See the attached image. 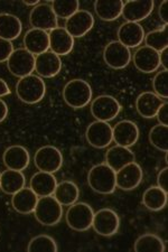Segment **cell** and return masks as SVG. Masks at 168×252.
<instances>
[{"mask_svg": "<svg viewBox=\"0 0 168 252\" xmlns=\"http://www.w3.org/2000/svg\"><path fill=\"white\" fill-rule=\"evenodd\" d=\"M89 186L94 192L108 195L112 194L117 189L116 172L105 164L93 166L88 174Z\"/></svg>", "mask_w": 168, "mask_h": 252, "instance_id": "cell-1", "label": "cell"}, {"mask_svg": "<svg viewBox=\"0 0 168 252\" xmlns=\"http://www.w3.org/2000/svg\"><path fill=\"white\" fill-rule=\"evenodd\" d=\"M16 94L24 103H38L46 94V85L40 76L31 74L18 81L16 84Z\"/></svg>", "mask_w": 168, "mask_h": 252, "instance_id": "cell-2", "label": "cell"}, {"mask_svg": "<svg viewBox=\"0 0 168 252\" xmlns=\"http://www.w3.org/2000/svg\"><path fill=\"white\" fill-rule=\"evenodd\" d=\"M92 88L87 81L81 79L71 80L63 89V99L72 109H82L91 102Z\"/></svg>", "mask_w": 168, "mask_h": 252, "instance_id": "cell-3", "label": "cell"}, {"mask_svg": "<svg viewBox=\"0 0 168 252\" xmlns=\"http://www.w3.org/2000/svg\"><path fill=\"white\" fill-rule=\"evenodd\" d=\"M35 218L40 224L45 226H54L63 217V206L51 196L39 197L34 211Z\"/></svg>", "mask_w": 168, "mask_h": 252, "instance_id": "cell-4", "label": "cell"}, {"mask_svg": "<svg viewBox=\"0 0 168 252\" xmlns=\"http://www.w3.org/2000/svg\"><path fill=\"white\" fill-rule=\"evenodd\" d=\"M94 212L87 203L80 202L69 205L65 219L67 225L77 232H84L92 227Z\"/></svg>", "mask_w": 168, "mask_h": 252, "instance_id": "cell-5", "label": "cell"}, {"mask_svg": "<svg viewBox=\"0 0 168 252\" xmlns=\"http://www.w3.org/2000/svg\"><path fill=\"white\" fill-rule=\"evenodd\" d=\"M34 164L39 172L55 174L63 165V155L54 146H44L36 152Z\"/></svg>", "mask_w": 168, "mask_h": 252, "instance_id": "cell-6", "label": "cell"}, {"mask_svg": "<svg viewBox=\"0 0 168 252\" xmlns=\"http://www.w3.org/2000/svg\"><path fill=\"white\" fill-rule=\"evenodd\" d=\"M35 58L25 48L14 50L7 61V67L11 74L22 79L31 75L35 71Z\"/></svg>", "mask_w": 168, "mask_h": 252, "instance_id": "cell-7", "label": "cell"}, {"mask_svg": "<svg viewBox=\"0 0 168 252\" xmlns=\"http://www.w3.org/2000/svg\"><path fill=\"white\" fill-rule=\"evenodd\" d=\"M121 111L119 101L111 95H100L96 97L91 103V113L98 121L109 123Z\"/></svg>", "mask_w": 168, "mask_h": 252, "instance_id": "cell-8", "label": "cell"}, {"mask_svg": "<svg viewBox=\"0 0 168 252\" xmlns=\"http://www.w3.org/2000/svg\"><path fill=\"white\" fill-rule=\"evenodd\" d=\"M120 226L119 215L111 209H101L94 213L92 227L101 237H112Z\"/></svg>", "mask_w": 168, "mask_h": 252, "instance_id": "cell-9", "label": "cell"}, {"mask_svg": "<svg viewBox=\"0 0 168 252\" xmlns=\"http://www.w3.org/2000/svg\"><path fill=\"white\" fill-rule=\"evenodd\" d=\"M30 23L33 28L50 32L59 27V20L48 3H39L33 8L30 14Z\"/></svg>", "mask_w": 168, "mask_h": 252, "instance_id": "cell-10", "label": "cell"}, {"mask_svg": "<svg viewBox=\"0 0 168 252\" xmlns=\"http://www.w3.org/2000/svg\"><path fill=\"white\" fill-rule=\"evenodd\" d=\"M103 60L104 63L113 70H122L129 65L131 53L128 47L118 40H113L104 47Z\"/></svg>", "mask_w": 168, "mask_h": 252, "instance_id": "cell-11", "label": "cell"}, {"mask_svg": "<svg viewBox=\"0 0 168 252\" xmlns=\"http://www.w3.org/2000/svg\"><path fill=\"white\" fill-rule=\"evenodd\" d=\"M85 138L87 141L94 148L103 149L113 141L112 137V127L109 123L96 120L94 123L90 124L85 131Z\"/></svg>", "mask_w": 168, "mask_h": 252, "instance_id": "cell-12", "label": "cell"}, {"mask_svg": "<svg viewBox=\"0 0 168 252\" xmlns=\"http://www.w3.org/2000/svg\"><path fill=\"white\" fill-rule=\"evenodd\" d=\"M94 26L93 15L88 10H77L67 19L64 28L73 38H81L88 34Z\"/></svg>", "mask_w": 168, "mask_h": 252, "instance_id": "cell-13", "label": "cell"}, {"mask_svg": "<svg viewBox=\"0 0 168 252\" xmlns=\"http://www.w3.org/2000/svg\"><path fill=\"white\" fill-rule=\"evenodd\" d=\"M143 173L136 161L130 162L116 172L117 188L122 190H133L137 189L142 181Z\"/></svg>", "mask_w": 168, "mask_h": 252, "instance_id": "cell-14", "label": "cell"}, {"mask_svg": "<svg viewBox=\"0 0 168 252\" xmlns=\"http://www.w3.org/2000/svg\"><path fill=\"white\" fill-rule=\"evenodd\" d=\"M113 141L118 146L130 148L139 139L138 126L130 120H122L112 127Z\"/></svg>", "mask_w": 168, "mask_h": 252, "instance_id": "cell-15", "label": "cell"}, {"mask_svg": "<svg viewBox=\"0 0 168 252\" xmlns=\"http://www.w3.org/2000/svg\"><path fill=\"white\" fill-rule=\"evenodd\" d=\"M62 70V61L53 52H45L35 58V71L45 79L54 78Z\"/></svg>", "mask_w": 168, "mask_h": 252, "instance_id": "cell-16", "label": "cell"}, {"mask_svg": "<svg viewBox=\"0 0 168 252\" xmlns=\"http://www.w3.org/2000/svg\"><path fill=\"white\" fill-rule=\"evenodd\" d=\"M133 61L137 70L142 73H146V74L156 72L159 68V66H161L159 53L147 46L139 47L134 52Z\"/></svg>", "mask_w": 168, "mask_h": 252, "instance_id": "cell-17", "label": "cell"}, {"mask_svg": "<svg viewBox=\"0 0 168 252\" xmlns=\"http://www.w3.org/2000/svg\"><path fill=\"white\" fill-rule=\"evenodd\" d=\"M145 31L139 23L126 22L118 30V42L130 48L140 46L145 39Z\"/></svg>", "mask_w": 168, "mask_h": 252, "instance_id": "cell-18", "label": "cell"}, {"mask_svg": "<svg viewBox=\"0 0 168 252\" xmlns=\"http://www.w3.org/2000/svg\"><path fill=\"white\" fill-rule=\"evenodd\" d=\"M154 1L150 0H138L127 1L122 7V16L129 23H139L149 17L154 9Z\"/></svg>", "mask_w": 168, "mask_h": 252, "instance_id": "cell-19", "label": "cell"}, {"mask_svg": "<svg viewBox=\"0 0 168 252\" xmlns=\"http://www.w3.org/2000/svg\"><path fill=\"white\" fill-rule=\"evenodd\" d=\"M2 160L7 169L23 172L30 165L31 156L25 147L19 145H14L5 150L2 155Z\"/></svg>", "mask_w": 168, "mask_h": 252, "instance_id": "cell-20", "label": "cell"}, {"mask_svg": "<svg viewBox=\"0 0 168 252\" xmlns=\"http://www.w3.org/2000/svg\"><path fill=\"white\" fill-rule=\"evenodd\" d=\"M24 46L26 51L34 56L43 54L50 50V35L47 32L32 28L25 34Z\"/></svg>", "mask_w": 168, "mask_h": 252, "instance_id": "cell-21", "label": "cell"}, {"mask_svg": "<svg viewBox=\"0 0 168 252\" xmlns=\"http://www.w3.org/2000/svg\"><path fill=\"white\" fill-rule=\"evenodd\" d=\"M50 50L59 56L68 55L74 47V38L63 27H57L48 32Z\"/></svg>", "mask_w": 168, "mask_h": 252, "instance_id": "cell-22", "label": "cell"}, {"mask_svg": "<svg viewBox=\"0 0 168 252\" xmlns=\"http://www.w3.org/2000/svg\"><path fill=\"white\" fill-rule=\"evenodd\" d=\"M164 102H166V100L159 97L154 92H142L136 99L137 112L145 119H153Z\"/></svg>", "mask_w": 168, "mask_h": 252, "instance_id": "cell-23", "label": "cell"}, {"mask_svg": "<svg viewBox=\"0 0 168 252\" xmlns=\"http://www.w3.org/2000/svg\"><path fill=\"white\" fill-rule=\"evenodd\" d=\"M134 161H136V157L133 150L122 146H114L108 149L105 154V164L114 172H118L119 169Z\"/></svg>", "mask_w": 168, "mask_h": 252, "instance_id": "cell-24", "label": "cell"}, {"mask_svg": "<svg viewBox=\"0 0 168 252\" xmlns=\"http://www.w3.org/2000/svg\"><path fill=\"white\" fill-rule=\"evenodd\" d=\"M38 196L31 188H23L11 197V204L14 210L20 214L34 213L35 207L37 205Z\"/></svg>", "mask_w": 168, "mask_h": 252, "instance_id": "cell-25", "label": "cell"}, {"mask_svg": "<svg viewBox=\"0 0 168 252\" xmlns=\"http://www.w3.org/2000/svg\"><path fill=\"white\" fill-rule=\"evenodd\" d=\"M57 185L54 174L38 172L31 178V189L38 197L51 196L54 194Z\"/></svg>", "mask_w": 168, "mask_h": 252, "instance_id": "cell-26", "label": "cell"}, {"mask_svg": "<svg viewBox=\"0 0 168 252\" xmlns=\"http://www.w3.org/2000/svg\"><path fill=\"white\" fill-rule=\"evenodd\" d=\"M124 3L121 0H98L94 2V10L103 22H113L121 16Z\"/></svg>", "mask_w": 168, "mask_h": 252, "instance_id": "cell-27", "label": "cell"}, {"mask_svg": "<svg viewBox=\"0 0 168 252\" xmlns=\"http://www.w3.org/2000/svg\"><path fill=\"white\" fill-rule=\"evenodd\" d=\"M23 31V24L17 16L11 14H0V38L13 42L18 38Z\"/></svg>", "mask_w": 168, "mask_h": 252, "instance_id": "cell-28", "label": "cell"}, {"mask_svg": "<svg viewBox=\"0 0 168 252\" xmlns=\"http://www.w3.org/2000/svg\"><path fill=\"white\" fill-rule=\"evenodd\" d=\"M25 176L18 170L6 169L0 175V189L8 195H14L23 188H25Z\"/></svg>", "mask_w": 168, "mask_h": 252, "instance_id": "cell-29", "label": "cell"}, {"mask_svg": "<svg viewBox=\"0 0 168 252\" xmlns=\"http://www.w3.org/2000/svg\"><path fill=\"white\" fill-rule=\"evenodd\" d=\"M54 197L62 206H69L77 202L80 196V190L75 183L71 181H63L56 185Z\"/></svg>", "mask_w": 168, "mask_h": 252, "instance_id": "cell-30", "label": "cell"}, {"mask_svg": "<svg viewBox=\"0 0 168 252\" xmlns=\"http://www.w3.org/2000/svg\"><path fill=\"white\" fill-rule=\"evenodd\" d=\"M168 195L158 186H150L142 195V203L147 209L153 212L162 211L167 205Z\"/></svg>", "mask_w": 168, "mask_h": 252, "instance_id": "cell-31", "label": "cell"}, {"mask_svg": "<svg viewBox=\"0 0 168 252\" xmlns=\"http://www.w3.org/2000/svg\"><path fill=\"white\" fill-rule=\"evenodd\" d=\"M134 250L136 252H164L166 248L165 243L158 235L146 233L136 240Z\"/></svg>", "mask_w": 168, "mask_h": 252, "instance_id": "cell-32", "label": "cell"}, {"mask_svg": "<svg viewBox=\"0 0 168 252\" xmlns=\"http://www.w3.org/2000/svg\"><path fill=\"white\" fill-rule=\"evenodd\" d=\"M146 46L156 52L161 53L168 46V25H164L158 30L149 32L145 35Z\"/></svg>", "mask_w": 168, "mask_h": 252, "instance_id": "cell-33", "label": "cell"}, {"mask_svg": "<svg viewBox=\"0 0 168 252\" xmlns=\"http://www.w3.org/2000/svg\"><path fill=\"white\" fill-rule=\"evenodd\" d=\"M28 252H57L59 248L55 240L50 235L42 234L33 238L27 247Z\"/></svg>", "mask_w": 168, "mask_h": 252, "instance_id": "cell-34", "label": "cell"}, {"mask_svg": "<svg viewBox=\"0 0 168 252\" xmlns=\"http://www.w3.org/2000/svg\"><path fill=\"white\" fill-rule=\"evenodd\" d=\"M150 144L161 152L167 154L168 152V128L167 126L157 125L151 128L149 132Z\"/></svg>", "mask_w": 168, "mask_h": 252, "instance_id": "cell-35", "label": "cell"}, {"mask_svg": "<svg viewBox=\"0 0 168 252\" xmlns=\"http://www.w3.org/2000/svg\"><path fill=\"white\" fill-rule=\"evenodd\" d=\"M51 6L57 18L68 19L79 10L80 2L77 0H57L53 1Z\"/></svg>", "mask_w": 168, "mask_h": 252, "instance_id": "cell-36", "label": "cell"}, {"mask_svg": "<svg viewBox=\"0 0 168 252\" xmlns=\"http://www.w3.org/2000/svg\"><path fill=\"white\" fill-rule=\"evenodd\" d=\"M154 93L164 100L168 97V71L163 70L155 75L153 80Z\"/></svg>", "mask_w": 168, "mask_h": 252, "instance_id": "cell-37", "label": "cell"}, {"mask_svg": "<svg viewBox=\"0 0 168 252\" xmlns=\"http://www.w3.org/2000/svg\"><path fill=\"white\" fill-rule=\"evenodd\" d=\"M14 45L9 40L0 38V63L7 62L9 56L13 54Z\"/></svg>", "mask_w": 168, "mask_h": 252, "instance_id": "cell-38", "label": "cell"}, {"mask_svg": "<svg viewBox=\"0 0 168 252\" xmlns=\"http://www.w3.org/2000/svg\"><path fill=\"white\" fill-rule=\"evenodd\" d=\"M155 118H157L159 125L168 126V103H167V101L166 102H164L162 107L158 109L157 115H156Z\"/></svg>", "mask_w": 168, "mask_h": 252, "instance_id": "cell-39", "label": "cell"}, {"mask_svg": "<svg viewBox=\"0 0 168 252\" xmlns=\"http://www.w3.org/2000/svg\"><path fill=\"white\" fill-rule=\"evenodd\" d=\"M157 184L158 188L168 193V168H163L157 175Z\"/></svg>", "mask_w": 168, "mask_h": 252, "instance_id": "cell-40", "label": "cell"}, {"mask_svg": "<svg viewBox=\"0 0 168 252\" xmlns=\"http://www.w3.org/2000/svg\"><path fill=\"white\" fill-rule=\"evenodd\" d=\"M167 7H168V2L167 0L165 1H163L161 3V6L158 8V16L159 18H161L164 23H165V25H168V10H167Z\"/></svg>", "mask_w": 168, "mask_h": 252, "instance_id": "cell-41", "label": "cell"}, {"mask_svg": "<svg viewBox=\"0 0 168 252\" xmlns=\"http://www.w3.org/2000/svg\"><path fill=\"white\" fill-rule=\"evenodd\" d=\"M159 61H161V65L164 67V70L168 71V48H165L159 53Z\"/></svg>", "mask_w": 168, "mask_h": 252, "instance_id": "cell-42", "label": "cell"}, {"mask_svg": "<svg viewBox=\"0 0 168 252\" xmlns=\"http://www.w3.org/2000/svg\"><path fill=\"white\" fill-rule=\"evenodd\" d=\"M8 116V105L5 101L0 99V124L6 119Z\"/></svg>", "mask_w": 168, "mask_h": 252, "instance_id": "cell-43", "label": "cell"}, {"mask_svg": "<svg viewBox=\"0 0 168 252\" xmlns=\"http://www.w3.org/2000/svg\"><path fill=\"white\" fill-rule=\"evenodd\" d=\"M10 92L11 91L9 87H8V84L2 79H0V99H1L2 96L10 94Z\"/></svg>", "mask_w": 168, "mask_h": 252, "instance_id": "cell-44", "label": "cell"}, {"mask_svg": "<svg viewBox=\"0 0 168 252\" xmlns=\"http://www.w3.org/2000/svg\"><path fill=\"white\" fill-rule=\"evenodd\" d=\"M24 5L26 6H34L36 7L37 5H39V1L38 0H31V1H23Z\"/></svg>", "mask_w": 168, "mask_h": 252, "instance_id": "cell-45", "label": "cell"}, {"mask_svg": "<svg viewBox=\"0 0 168 252\" xmlns=\"http://www.w3.org/2000/svg\"><path fill=\"white\" fill-rule=\"evenodd\" d=\"M0 175H1V174H0Z\"/></svg>", "mask_w": 168, "mask_h": 252, "instance_id": "cell-46", "label": "cell"}]
</instances>
